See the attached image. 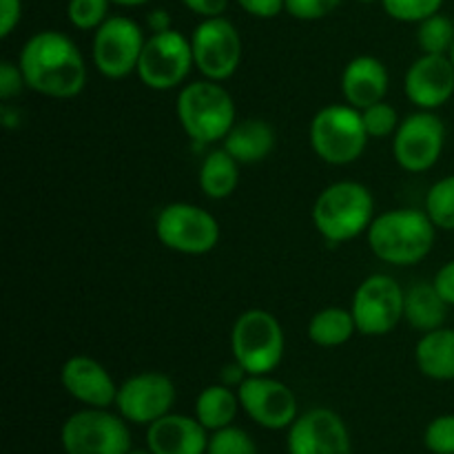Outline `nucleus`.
I'll use <instances>...</instances> for the list:
<instances>
[{
  "label": "nucleus",
  "instance_id": "nucleus-43",
  "mask_svg": "<svg viewBox=\"0 0 454 454\" xmlns=\"http://www.w3.org/2000/svg\"><path fill=\"white\" fill-rule=\"evenodd\" d=\"M114 4H120V7H142V4L151 3V0H111Z\"/></svg>",
  "mask_w": 454,
  "mask_h": 454
},
{
  "label": "nucleus",
  "instance_id": "nucleus-20",
  "mask_svg": "<svg viewBox=\"0 0 454 454\" xmlns=\"http://www.w3.org/2000/svg\"><path fill=\"white\" fill-rule=\"evenodd\" d=\"M390 75L384 62L375 56H355L341 71V96L346 105L364 111L366 106L386 100Z\"/></svg>",
  "mask_w": 454,
  "mask_h": 454
},
{
  "label": "nucleus",
  "instance_id": "nucleus-31",
  "mask_svg": "<svg viewBox=\"0 0 454 454\" xmlns=\"http://www.w3.org/2000/svg\"><path fill=\"white\" fill-rule=\"evenodd\" d=\"M364 127H366V133L371 140H386V137H393L395 131L399 129V118L397 109L393 105H388L386 100L377 102V105L366 106L362 111Z\"/></svg>",
  "mask_w": 454,
  "mask_h": 454
},
{
  "label": "nucleus",
  "instance_id": "nucleus-37",
  "mask_svg": "<svg viewBox=\"0 0 454 454\" xmlns=\"http://www.w3.org/2000/svg\"><path fill=\"white\" fill-rule=\"evenodd\" d=\"M22 20V0H0V38H9Z\"/></svg>",
  "mask_w": 454,
  "mask_h": 454
},
{
  "label": "nucleus",
  "instance_id": "nucleus-18",
  "mask_svg": "<svg viewBox=\"0 0 454 454\" xmlns=\"http://www.w3.org/2000/svg\"><path fill=\"white\" fill-rule=\"evenodd\" d=\"M60 384L65 393L84 408L115 406L118 386L111 372L89 355H74L60 368Z\"/></svg>",
  "mask_w": 454,
  "mask_h": 454
},
{
  "label": "nucleus",
  "instance_id": "nucleus-44",
  "mask_svg": "<svg viewBox=\"0 0 454 454\" xmlns=\"http://www.w3.org/2000/svg\"><path fill=\"white\" fill-rule=\"evenodd\" d=\"M355 3H362V4H371V3H381V0H355Z\"/></svg>",
  "mask_w": 454,
  "mask_h": 454
},
{
  "label": "nucleus",
  "instance_id": "nucleus-5",
  "mask_svg": "<svg viewBox=\"0 0 454 454\" xmlns=\"http://www.w3.org/2000/svg\"><path fill=\"white\" fill-rule=\"evenodd\" d=\"M286 350V335L273 313L248 309L231 328V355L248 375H273Z\"/></svg>",
  "mask_w": 454,
  "mask_h": 454
},
{
  "label": "nucleus",
  "instance_id": "nucleus-23",
  "mask_svg": "<svg viewBox=\"0 0 454 454\" xmlns=\"http://www.w3.org/2000/svg\"><path fill=\"white\" fill-rule=\"evenodd\" d=\"M448 309L450 306L442 300V295L433 286V282H417L406 288L403 322H408V326L419 331L421 335L446 326Z\"/></svg>",
  "mask_w": 454,
  "mask_h": 454
},
{
  "label": "nucleus",
  "instance_id": "nucleus-17",
  "mask_svg": "<svg viewBox=\"0 0 454 454\" xmlns=\"http://www.w3.org/2000/svg\"><path fill=\"white\" fill-rule=\"evenodd\" d=\"M403 93L421 111H437L454 96V65L450 56L421 53L403 75Z\"/></svg>",
  "mask_w": 454,
  "mask_h": 454
},
{
  "label": "nucleus",
  "instance_id": "nucleus-10",
  "mask_svg": "<svg viewBox=\"0 0 454 454\" xmlns=\"http://www.w3.org/2000/svg\"><path fill=\"white\" fill-rule=\"evenodd\" d=\"M406 288L386 273H372L355 288L350 313L364 337L390 335L403 322Z\"/></svg>",
  "mask_w": 454,
  "mask_h": 454
},
{
  "label": "nucleus",
  "instance_id": "nucleus-16",
  "mask_svg": "<svg viewBox=\"0 0 454 454\" xmlns=\"http://www.w3.org/2000/svg\"><path fill=\"white\" fill-rule=\"evenodd\" d=\"M288 454H353V439L346 421L331 408L300 412L286 434Z\"/></svg>",
  "mask_w": 454,
  "mask_h": 454
},
{
  "label": "nucleus",
  "instance_id": "nucleus-6",
  "mask_svg": "<svg viewBox=\"0 0 454 454\" xmlns=\"http://www.w3.org/2000/svg\"><path fill=\"white\" fill-rule=\"evenodd\" d=\"M362 111L350 105H326L313 115L309 142L313 153L331 167L357 162L368 145Z\"/></svg>",
  "mask_w": 454,
  "mask_h": 454
},
{
  "label": "nucleus",
  "instance_id": "nucleus-35",
  "mask_svg": "<svg viewBox=\"0 0 454 454\" xmlns=\"http://www.w3.org/2000/svg\"><path fill=\"white\" fill-rule=\"evenodd\" d=\"M27 89L25 75H22L20 65L12 60L0 62V100L9 102L20 96Z\"/></svg>",
  "mask_w": 454,
  "mask_h": 454
},
{
  "label": "nucleus",
  "instance_id": "nucleus-8",
  "mask_svg": "<svg viewBox=\"0 0 454 454\" xmlns=\"http://www.w3.org/2000/svg\"><path fill=\"white\" fill-rule=\"evenodd\" d=\"M160 244L180 255H207L220 242V222L207 208L191 202H171L155 217Z\"/></svg>",
  "mask_w": 454,
  "mask_h": 454
},
{
  "label": "nucleus",
  "instance_id": "nucleus-33",
  "mask_svg": "<svg viewBox=\"0 0 454 454\" xmlns=\"http://www.w3.org/2000/svg\"><path fill=\"white\" fill-rule=\"evenodd\" d=\"M424 446L433 454H454V415H439L426 426Z\"/></svg>",
  "mask_w": 454,
  "mask_h": 454
},
{
  "label": "nucleus",
  "instance_id": "nucleus-2",
  "mask_svg": "<svg viewBox=\"0 0 454 454\" xmlns=\"http://www.w3.org/2000/svg\"><path fill=\"white\" fill-rule=\"evenodd\" d=\"M366 239L377 260L390 266H415L433 251L437 226L424 208H393L375 215Z\"/></svg>",
  "mask_w": 454,
  "mask_h": 454
},
{
  "label": "nucleus",
  "instance_id": "nucleus-42",
  "mask_svg": "<svg viewBox=\"0 0 454 454\" xmlns=\"http://www.w3.org/2000/svg\"><path fill=\"white\" fill-rule=\"evenodd\" d=\"M3 124L9 129L18 127V124H20V114H18V111L9 114V106L3 105Z\"/></svg>",
  "mask_w": 454,
  "mask_h": 454
},
{
  "label": "nucleus",
  "instance_id": "nucleus-9",
  "mask_svg": "<svg viewBox=\"0 0 454 454\" xmlns=\"http://www.w3.org/2000/svg\"><path fill=\"white\" fill-rule=\"evenodd\" d=\"M195 67L191 38L176 29L146 35L136 75L151 91H171L184 87Z\"/></svg>",
  "mask_w": 454,
  "mask_h": 454
},
{
  "label": "nucleus",
  "instance_id": "nucleus-36",
  "mask_svg": "<svg viewBox=\"0 0 454 454\" xmlns=\"http://www.w3.org/2000/svg\"><path fill=\"white\" fill-rule=\"evenodd\" d=\"M239 4L242 12H247L248 16L262 18V20H269V18H278L284 12V0H235Z\"/></svg>",
  "mask_w": 454,
  "mask_h": 454
},
{
  "label": "nucleus",
  "instance_id": "nucleus-39",
  "mask_svg": "<svg viewBox=\"0 0 454 454\" xmlns=\"http://www.w3.org/2000/svg\"><path fill=\"white\" fill-rule=\"evenodd\" d=\"M182 4L200 18H217L224 16L229 0H182Z\"/></svg>",
  "mask_w": 454,
  "mask_h": 454
},
{
  "label": "nucleus",
  "instance_id": "nucleus-15",
  "mask_svg": "<svg viewBox=\"0 0 454 454\" xmlns=\"http://www.w3.org/2000/svg\"><path fill=\"white\" fill-rule=\"evenodd\" d=\"M239 406L266 430H288L300 417L295 393L270 375H248L238 388Z\"/></svg>",
  "mask_w": 454,
  "mask_h": 454
},
{
  "label": "nucleus",
  "instance_id": "nucleus-3",
  "mask_svg": "<svg viewBox=\"0 0 454 454\" xmlns=\"http://www.w3.org/2000/svg\"><path fill=\"white\" fill-rule=\"evenodd\" d=\"M310 220L326 242H350L371 229L375 220V198L362 182H333L315 198Z\"/></svg>",
  "mask_w": 454,
  "mask_h": 454
},
{
  "label": "nucleus",
  "instance_id": "nucleus-30",
  "mask_svg": "<svg viewBox=\"0 0 454 454\" xmlns=\"http://www.w3.org/2000/svg\"><path fill=\"white\" fill-rule=\"evenodd\" d=\"M111 0H69L67 20L80 31H96L109 18Z\"/></svg>",
  "mask_w": 454,
  "mask_h": 454
},
{
  "label": "nucleus",
  "instance_id": "nucleus-41",
  "mask_svg": "<svg viewBox=\"0 0 454 454\" xmlns=\"http://www.w3.org/2000/svg\"><path fill=\"white\" fill-rule=\"evenodd\" d=\"M247 377H248V372L244 371V368L239 366V364L233 359V362L226 364V366L222 368V372H220V384L231 386V388L238 390L239 386H242V381L247 380Z\"/></svg>",
  "mask_w": 454,
  "mask_h": 454
},
{
  "label": "nucleus",
  "instance_id": "nucleus-38",
  "mask_svg": "<svg viewBox=\"0 0 454 454\" xmlns=\"http://www.w3.org/2000/svg\"><path fill=\"white\" fill-rule=\"evenodd\" d=\"M433 286L437 288V293L442 295V300L446 301L448 306H454V260L446 262L442 269L434 273Z\"/></svg>",
  "mask_w": 454,
  "mask_h": 454
},
{
  "label": "nucleus",
  "instance_id": "nucleus-21",
  "mask_svg": "<svg viewBox=\"0 0 454 454\" xmlns=\"http://www.w3.org/2000/svg\"><path fill=\"white\" fill-rule=\"evenodd\" d=\"M275 129L262 118L238 120L222 140V146L239 164H257L269 158L275 149Z\"/></svg>",
  "mask_w": 454,
  "mask_h": 454
},
{
  "label": "nucleus",
  "instance_id": "nucleus-19",
  "mask_svg": "<svg viewBox=\"0 0 454 454\" xmlns=\"http://www.w3.org/2000/svg\"><path fill=\"white\" fill-rule=\"evenodd\" d=\"M208 433L195 415L168 412L146 426V450L153 454H207Z\"/></svg>",
  "mask_w": 454,
  "mask_h": 454
},
{
  "label": "nucleus",
  "instance_id": "nucleus-22",
  "mask_svg": "<svg viewBox=\"0 0 454 454\" xmlns=\"http://www.w3.org/2000/svg\"><path fill=\"white\" fill-rule=\"evenodd\" d=\"M415 364L433 381H454V328L424 333L415 346Z\"/></svg>",
  "mask_w": 454,
  "mask_h": 454
},
{
  "label": "nucleus",
  "instance_id": "nucleus-11",
  "mask_svg": "<svg viewBox=\"0 0 454 454\" xmlns=\"http://www.w3.org/2000/svg\"><path fill=\"white\" fill-rule=\"evenodd\" d=\"M145 43V31L133 18L109 16L93 31V67L109 80L127 78L137 71Z\"/></svg>",
  "mask_w": 454,
  "mask_h": 454
},
{
  "label": "nucleus",
  "instance_id": "nucleus-12",
  "mask_svg": "<svg viewBox=\"0 0 454 454\" xmlns=\"http://www.w3.org/2000/svg\"><path fill=\"white\" fill-rule=\"evenodd\" d=\"M191 38L195 69L202 78L226 82L242 65V35L224 16L202 18Z\"/></svg>",
  "mask_w": 454,
  "mask_h": 454
},
{
  "label": "nucleus",
  "instance_id": "nucleus-24",
  "mask_svg": "<svg viewBox=\"0 0 454 454\" xmlns=\"http://www.w3.org/2000/svg\"><path fill=\"white\" fill-rule=\"evenodd\" d=\"M239 167L242 164L224 149L217 146L204 155L198 171L200 191L208 200H226L235 193L239 184Z\"/></svg>",
  "mask_w": 454,
  "mask_h": 454
},
{
  "label": "nucleus",
  "instance_id": "nucleus-32",
  "mask_svg": "<svg viewBox=\"0 0 454 454\" xmlns=\"http://www.w3.org/2000/svg\"><path fill=\"white\" fill-rule=\"evenodd\" d=\"M381 7L393 20L417 22L442 12L443 0H381Z\"/></svg>",
  "mask_w": 454,
  "mask_h": 454
},
{
  "label": "nucleus",
  "instance_id": "nucleus-28",
  "mask_svg": "<svg viewBox=\"0 0 454 454\" xmlns=\"http://www.w3.org/2000/svg\"><path fill=\"white\" fill-rule=\"evenodd\" d=\"M424 211L437 231H454V173L434 182L426 193Z\"/></svg>",
  "mask_w": 454,
  "mask_h": 454
},
{
  "label": "nucleus",
  "instance_id": "nucleus-27",
  "mask_svg": "<svg viewBox=\"0 0 454 454\" xmlns=\"http://www.w3.org/2000/svg\"><path fill=\"white\" fill-rule=\"evenodd\" d=\"M417 47L421 53L450 56L454 47V20L446 13H434L417 25Z\"/></svg>",
  "mask_w": 454,
  "mask_h": 454
},
{
  "label": "nucleus",
  "instance_id": "nucleus-40",
  "mask_svg": "<svg viewBox=\"0 0 454 454\" xmlns=\"http://www.w3.org/2000/svg\"><path fill=\"white\" fill-rule=\"evenodd\" d=\"M146 29H149L151 34H160V31L173 29L171 13H168L167 9H162V7L149 12V16H146Z\"/></svg>",
  "mask_w": 454,
  "mask_h": 454
},
{
  "label": "nucleus",
  "instance_id": "nucleus-34",
  "mask_svg": "<svg viewBox=\"0 0 454 454\" xmlns=\"http://www.w3.org/2000/svg\"><path fill=\"white\" fill-rule=\"evenodd\" d=\"M340 4L341 0H284V12L295 20L313 22L331 16Z\"/></svg>",
  "mask_w": 454,
  "mask_h": 454
},
{
  "label": "nucleus",
  "instance_id": "nucleus-29",
  "mask_svg": "<svg viewBox=\"0 0 454 454\" xmlns=\"http://www.w3.org/2000/svg\"><path fill=\"white\" fill-rule=\"evenodd\" d=\"M207 454H260L251 434L239 426H226L208 437Z\"/></svg>",
  "mask_w": 454,
  "mask_h": 454
},
{
  "label": "nucleus",
  "instance_id": "nucleus-14",
  "mask_svg": "<svg viewBox=\"0 0 454 454\" xmlns=\"http://www.w3.org/2000/svg\"><path fill=\"white\" fill-rule=\"evenodd\" d=\"M177 388L164 372L146 371L131 375L118 386L115 411L136 426H151L173 411Z\"/></svg>",
  "mask_w": 454,
  "mask_h": 454
},
{
  "label": "nucleus",
  "instance_id": "nucleus-13",
  "mask_svg": "<svg viewBox=\"0 0 454 454\" xmlns=\"http://www.w3.org/2000/svg\"><path fill=\"white\" fill-rule=\"evenodd\" d=\"M446 146V124L434 111L406 115L393 136L395 162L408 173H426L439 162Z\"/></svg>",
  "mask_w": 454,
  "mask_h": 454
},
{
  "label": "nucleus",
  "instance_id": "nucleus-1",
  "mask_svg": "<svg viewBox=\"0 0 454 454\" xmlns=\"http://www.w3.org/2000/svg\"><path fill=\"white\" fill-rule=\"evenodd\" d=\"M27 89L53 100H71L87 87V62L78 44L62 31L29 35L18 56Z\"/></svg>",
  "mask_w": 454,
  "mask_h": 454
},
{
  "label": "nucleus",
  "instance_id": "nucleus-25",
  "mask_svg": "<svg viewBox=\"0 0 454 454\" xmlns=\"http://www.w3.org/2000/svg\"><path fill=\"white\" fill-rule=\"evenodd\" d=\"M239 408L242 406H239L238 390L224 384H213L207 386L195 399V419L208 433H215L226 426H233Z\"/></svg>",
  "mask_w": 454,
  "mask_h": 454
},
{
  "label": "nucleus",
  "instance_id": "nucleus-7",
  "mask_svg": "<svg viewBox=\"0 0 454 454\" xmlns=\"http://www.w3.org/2000/svg\"><path fill=\"white\" fill-rule=\"evenodd\" d=\"M127 424L109 408H82L62 424L60 446L65 454H129L131 430Z\"/></svg>",
  "mask_w": 454,
  "mask_h": 454
},
{
  "label": "nucleus",
  "instance_id": "nucleus-4",
  "mask_svg": "<svg viewBox=\"0 0 454 454\" xmlns=\"http://www.w3.org/2000/svg\"><path fill=\"white\" fill-rule=\"evenodd\" d=\"M177 122L198 145H215L226 137L238 118L229 89L215 80H193L177 93Z\"/></svg>",
  "mask_w": 454,
  "mask_h": 454
},
{
  "label": "nucleus",
  "instance_id": "nucleus-45",
  "mask_svg": "<svg viewBox=\"0 0 454 454\" xmlns=\"http://www.w3.org/2000/svg\"><path fill=\"white\" fill-rule=\"evenodd\" d=\"M129 454H153V452H149V450H131Z\"/></svg>",
  "mask_w": 454,
  "mask_h": 454
},
{
  "label": "nucleus",
  "instance_id": "nucleus-46",
  "mask_svg": "<svg viewBox=\"0 0 454 454\" xmlns=\"http://www.w3.org/2000/svg\"><path fill=\"white\" fill-rule=\"evenodd\" d=\"M450 60H452V65H454V47H452V51H450Z\"/></svg>",
  "mask_w": 454,
  "mask_h": 454
},
{
  "label": "nucleus",
  "instance_id": "nucleus-26",
  "mask_svg": "<svg viewBox=\"0 0 454 454\" xmlns=\"http://www.w3.org/2000/svg\"><path fill=\"white\" fill-rule=\"evenodd\" d=\"M306 333H309V340L319 348H340L353 340V335L357 333V324H355L350 309L328 306L310 317Z\"/></svg>",
  "mask_w": 454,
  "mask_h": 454
}]
</instances>
